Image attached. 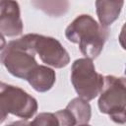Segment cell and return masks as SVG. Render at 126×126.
Instances as JSON below:
<instances>
[{
	"instance_id": "1",
	"label": "cell",
	"mask_w": 126,
	"mask_h": 126,
	"mask_svg": "<svg viewBox=\"0 0 126 126\" xmlns=\"http://www.w3.org/2000/svg\"><path fill=\"white\" fill-rule=\"evenodd\" d=\"M65 35L69 41L79 44L80 51L85 57L95 59L102 51L109 30L98 24L92 16L82 14L66 28Z\"/></svg>"
},
{
	"instance_id": "2",
	"label": "cell",
	"mask_w": 126,
	"mask_h": 126,
	"mask_svg": "<svg viewBox=\"0 0 126 126\" xmlns=\"http://www.w3.org/2000/svg\"><path fill=\"white\" fill-rule=\"evenodd\" d=\"M35 54L31 33H28L6 44L0 61L11 75L26 80L30 72L37 65Z\"/></svg>"
},
{
	"instance_id": "3",
	"label": "cell",
	"mask_w": 126,
	"mask_h": 126,
	"mask_svg": "<svg viewBox=\"0 0 126 126\" xmlns=\"http://www.w3.org/2000/svg\"><path fill=\"white\" fill-rule=\"evenodd\" d=\"M38 108L36 99L23 89L0 81V124L8 114L31 119Z\"/></svg>"
},
{
	"instance_id": "4",
	"label": "cell",
	"mask_w": 126,
	"mask_h": 126,
	"mask_svg": "<svg viewBox=\"0 0 126 126\" xmlns=\"http://www.w3.org/2000/svg\"><path fill=\"white\" fill-rule=\"evenodd\" d=\"M125 88L126 83L124 77L105 76L97 101L99 111L107 114L112 121L119 124H124L126 121Z\"/></svg>"
},
{
	"instance_id": "5",
	"label": "cell",
	"mask_w": 126,
	"mask_h": 126,
	"mask_svg": "<svg viewBox=\"0 0 126 126\" xmlns=\"http://www.w3.org/2000/svg\"><path fill=\"white\" fill-rule=\"evenodd\" d=\"M71 82L79 97L89 101L95 98L104 83V77L95 71L93 59H76L71 68Z\"/></svg>"
},
{
	"instance_id": "6",
	"label": "cell",
	"mask_w": 126,
	"mask_h": 126,
	"mask_svg": "<svg viewBox=\"0 0 126 126\" xmlns=\"http://www.w3.org/2000/svg\"><path fill=\"white\" fill-rule=\"evenodd\" d=\"M31 37L35 53L44 64L57 69L69 64V53L56 38L37 33H31Z\"/></svg>"
},
{
	"instance_id": "7",
	"label": "cell",
	"mask_w": 126,
	"mask_h": 126,
	"mask_svg": "<svg viewBox=\"0 0 126 126\" xmlns=\"http://www.w3.org/2000/svg\"><path fill=\"white\" fill-rule=\"evenodd\" d=\"M24 30L21 10L16 0H9L0 6V32L14 37L22 34Z\"/></svg>"
},
{
	"instance_id": "8",
	"label": "cell",
	"mask_w": 126,
	"mask_h": 126,
	"mask_svg": "<svg viewBox=\"0 0 126 126\" xmlns=\"http://www.w3.org/2000/svg\"><path fill=\"white\" fill-rule=\"evenodd\" d=\"M28 83L38 93L49 91L56 81L55 71L45 65H36L28 75Z\"/></svg>"
},
{
	"instance_id": "9",
	"label": "cell",
	"mask_w": 126,
	"mask_h": 126,
	"mask_svg": "<svg viewBox=\"0 0 126 126\" xmlns=\"http://www.w3.org/2000/svg\"><path fill=\"white\" fill-rule=\"evenodd\" d=\"M124 0H95V10L99 24L108 27L115 22L123 8Z\"/></svg>"
},
{
	"instance_id": "10",
	"label": "cell",
	"mask_w": 126,
	"mask_h": 126,
	"mask_svg": "<svg viewBox=\"0 0 126 126\" xmlns=\"http://www.w3.org/2000/svg\"><path fill=\"white\" fill-rule=\"evenodd\" d=\"M66 109L70 112L72 118L74 119L75 125L89 124L92 116V108L87 100L81 97H75L69 101Z\"/></svg>"
},
{
	"instance_id": "11",
	"label": "cell",
	"mask_w": 126,
	"mask_h": 126,
	"mask_svg": "<svg viewBox=\"0 0 126 126\" xmlns=\"http://www.w3.org/2000/svg\"><path fill=\"white\" fill-rule=\"evenodd\" d=\"M32 4L37 9L54 17L64 15L69 8L68 0H32Z\"/></svg>"
},
{
	"instance_id": "12",
	"label": "cell",
	"mask_w": 126,
	"mask_h": 126,
	"mask_svg": "<svg viewBox=\"0 0 126 126\" xmlns=\"http://www.w3.org/2000/svg\"><path fill=\"white\" fill-rule=\"evenodd\" d=\"M32 125H59L58 119L55 112H42L35 116V118L31 122Z\"/></svg>"
},
{
	"instance_id": "13",
	"label": "cell",
	"mask_w": 126,
	"mask_h": 126,
	"mask_svg": "<svg viewBox=\"0 0 126 126\" xmlns=\"http://www.w3.org/2000/svg\"><path fill=\"white\" fill-rule=\"evenodd\" d=\"M6 40H5V37H4V35L0 32V50H3L4 48H5V46H6Z\"/></svg>"
},
{
	"instance_id": "14",
	"label": "cell",
	"mask_w": 126,
	"mask_h": 126,
	"mask_svg": "<svg viewBox=\"0 0 126 126\" xmlns=\"http://www.w3.org/2000/svg\"><path fill=\"white\" fill-rule=\"evenodd\" d=\"M7 1H9V0H0V6H2L4 3H6Z\"/></svg>"
}]
</instances>
